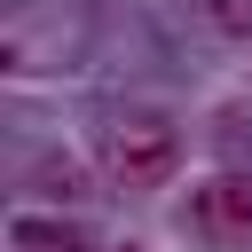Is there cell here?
<instances>
[{"label": "cell", "instance_id": "obj_4", "mask_svg": "<svg viewBox=\"0 0 252 252\" xmlns=\"http://www.w3.org/2000/svg\"><path fill=\"white\" fill-rule=\"evenodd\" d=\"M213 32H236V39H252V0H189Z\"/></svg>", "mask_w": 252, "mask_h": 252}, {"label": "cell", "instance_id": "obj_2", "mask_svg": "<svg viewBox=\"0 0 252 252\" xmlns=\"http://www.w3.org/2000/svg\"><path fill=\"white\" fill-rule=\"evenodd\" d=\"M189 220L213 244H252V173H213L189 197Z\"/></svg>", "mask_w": 252, "mask_h": 252}, {"label": "cell", "instance_id": "obj_3", "mask_svg": "<svg viewBox=\"0 0 252 252\" xmlns=\"http://www.w3.org/2000/svg\"><path fill=\"white\" fill-rule=\"evenodd\" d=\"M8 252H87V236L71 220H47V213H16L8 220Z\"/></svg>", "mask_w": 252, "mask_h": 252}, {"label": "cell", "instance_id": "obj_5", "mask_svg": "<svg viewBox=\"0 0 252 252\" xmlns=\"http://www.w3.org/2000/svg\"><path fill=\"white\" fill-rule=\"evenodd\" d=\"M118 252H142V244H118Z\"/></svg>", "mask_w": 252, "mask_h": 252}, {"label": "cell", "instance_id": "obj_1", "mask_svg": "<svg viewBox=\"0 0 252 252\" xmlns=\"http://www.w3.org/2000/svg\"><path fill=\"white\" fill-rule=\"evenodd\" d=\"M173 158H181V134L165 118H150V110H126V118L102 126V173L118 189H158L173 173Z\"/></svg>", "mask_w": 252, "mask_h": 252}]
</instances>
